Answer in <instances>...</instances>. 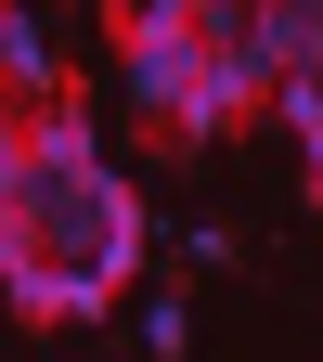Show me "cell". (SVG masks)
Instances as JSON below:
<instances>
[{
    "instance_id": "277c9868",
    "label": "cell",
    "mask_w": 323,
    "mask_h": 362,
    "mask_svg": "<svg viewBox=\"0 0 323 362\" xmlns=\"http://www.w3.org/2000/svg\"><path fill=\"white\" fill-rule=\"evenodd\" d=\"M259 52L271 78H323V0H259Z\"/></svg>"
},
{
    "instance_id": "6da1fadb",
    "label": "cell",
    "mask_w": 323,
    "mask_h": 362,
    "mask_svg": "<svg viewBox=\"0 0 323 362\" xmlns=\"http://www.w3.org/2000/svg\"><path fill=\"white\" fill-rule=\"evenodd\" d=\"M117 285H143V181L90 143V104L0 117V298L26 337L104 324Z\"/></svg>"
},
{
    "instance_id": "5b68a950",
    "label": "cell",
    "mask_w": 323,
    "mask_h": 362,
    "mask_svg": "<svg viewBox=\"0 0 323 362\" xmlns=\"http://www.w3.org/2000/svg\"><path fill=\"white\" fill-rule=\"evenodd\" d=\"M143 349H155V362H181V349H194V324H181V298H155V310H143Z\"/></svg>"
},
{
    "instance_id": "8992f818",
    "label": "cell",
    "mask_w": 323,
    "mask_h": 362,
    "mask_svg": "<svg viewBox=\"0 0 323 362\" xmlns=\"http://www.w3.org/2000/svg\"><path fill=\"white\" fill-rule=\"evenodd\" d=\"M310 207H323V156H310Z\"/></svg>"
},
{
    "instance_id": "7a4b0ae2",
    "label": "cell",
    "mask_w": 323,
    "mask_h": 362,
    "mask_svg": "<svg viewBox=\"0 0 323 362\" xmlns=\"http://www.w3.org/2000/svg\"><path fill=\"white\" fill-rule=\"evenodd\" d=\"M207 78H220V13L207 0H129L117 13V90H129V117L155 129V156H181Z\"/></svg>"
},
{
    "instance_id": "3957f363",
    "label": "cell",
    "mask_w": 323,
    "mask_h": 362,
    "mask_svg": "<svg viewBox=\"0 0 323 362\" xmlns=\"http://www.w3.org/2000/svg\"><path fill=\"white\" fill-rule=\"evenodd\" d=\"M0 78H13V117L65 104V65H52V26L39 13H0Z\"/></svg>"
}]
</instances>
